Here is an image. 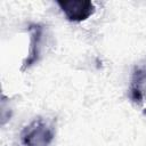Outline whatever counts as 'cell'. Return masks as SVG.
I'll return each mask as SVG.
<instances>
[{"label": "cell", "instance_id": "2", "mask_svg": "<svg viewBox=\"0 0 146 146\" xmlns=\"http://www.w3.org/2000/svg\"><path fill=\"white\" fill-rule=\"evenodd\" d=\"M62 11L71 22H82L95 13V6L89 0H67L57 1Z\"/></svg>", "mask_w": 146, "mask_h": 146}, {"label": "cell", "instance_id": "1", "mask_svg": "<svg viewBox=\"0 0 146 146\" xmlns=\"http://www.w3.org/2000/svg\"><path fill=\"white\" fill-rule=\"evenodd\" d=\"M54 136L52 125L44 119L39 117L23 129L21 140L24 146H50Z\"/></svg>", "mask_w": 146, "mask_h": 146}, {"label": "cell", "instance_id": "3", "mask_svg": "<svg viewBox=\"0 0 146 146\" xmlns=\"http://www.w3.org/2000/svg\"><path fill=\"white\" fill-rule=\"evenodd\" d=\"M42 32L43 29L40 24H32L29 26V33H30V50H29V55L26 57V59L23 62L22 65V71L29 68L30 66H32L35 62H38L39 59V55H40V43H41V38H42Z\"/></svg>", "mask_w": 146, "mask_h": 146}]
</instances>
